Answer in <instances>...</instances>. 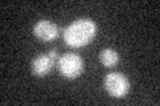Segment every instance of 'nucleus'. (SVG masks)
Returning <instances> with one entry per match:
<instances>
[{
	"label": "nucleus",
	"mask_w": 160,
	"mask_h": 106,
	"mask_svg": "<svg viewBox=\"0 0 160 106\" xmlns=\"http://www.w3.org/2000/svg\"><path fill=\"white\" fill-rule=\"evenodd\" d=\"M98 27L92 19L82 17L67 25L63 32V39L69 48H83L93 40Z\"/></svg>",
	"instance_id": "1"
},
{
	"label": "nucleus",
	"mask_w": 160,
	"mask_h": 106,
	"mask_svg": "<svg viewBox=\"0 0 160 106\" xmlns=\"http://www.w3.org/2000/svg\"><path fill=\"white\" fill-rule=\"evenodd\" d=\"M56 65H58L59 73L64 78H68V80L78 78L83 73V69H84L83 58L76 53H64L63 56H60Z\"/></svg>",
	"instance_id": "2"
},
{
	"label": "nucleus",
	"mask_w": 160,
	"mask_h": 106,
	"mask_svg": "<svg viewBox=\"0 0 160 106\" xmlns=\"http://www.w3.org/2000/svg\"><path fill=\"white\" fill-rule=\"evenodd\" d=\"M104 89L113 98H123L129 92V81L123 73L111 72L104 77Z\"/></svg>",
	"instance_id": "3"
},
{
	"label": "nucleus",
	"mask_w": 160,
	"mask_h": 106,
	"mask_svg": "<svg viewBox=\"0 0 160 106\" xmlns=\"http://www.w3.org/2000/svg\"><path fill=\"white\" fill-rule=\"evenodd\" d=\"M33 35L42 41H53L59 37V27L51 20H39L33 25Z\"/></svg>",
	"instance_id": "4"
},
{
	"label": "nucleus",
	"mask_w": 160,
	"mask_h": 106,
	"mask_svg": "<svg viewBox=\"0 0 160 106\" xmlns=\"http://www.w3.org/2000/svg\"><path fill=\"white\" fill-rule=\"evenodd\" d=\"M56 62L52 60L48 52L44 54H39V56H36L32 60V64H31L32 73L35 76H38V77H44V76H47L52 70Z\"/></svg>",
	"instance_id": "5"
},
{
	"label": "nucleus",
	"mask_w": 160,
	"mask_h": 106,
	"mask_svg": "<svg viewBox=\"0 0 160 106\" xmlns=\"http://www.w3.org/2000/svg\"><path fill=\"white\" fill-rule=\"evenodd\" d=\"M99 60L106 68H113L119 62V53L112 48H104L100 50Z\"/></svg>",
	"instance_id": "6"
}]
</instances>
